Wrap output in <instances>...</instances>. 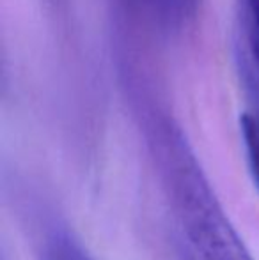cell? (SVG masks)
I'll use <instances>...</instances> for the list:
<instances>
[{
  "instance_id": "8992f818",
  "label": "cell",
  "mask_w": 259,
  "mask_h": 260,
  "mask_svg": "<svg viewBox=\"0 0 259 260\" xmlns=\"http://www.w3.org/2000/svg\"><path fill=\"white\" fill-rule=\"evenodd\" d=\"M183 260H194V258H192V257H188V255H187V257H185Z\"/></svg>"
},
{
  "instance_id": "7a4b0ae2",
  "label": "cell",
  "mask_w": 259,
  "mask_h": 260,
  "mask_svg": "<svg viewBox=\"0 0 259 260\" xmlns=\"http://www.w3.org/2000/svg\"><path fill=\"white\" fill-rule=\"evenodd\" d=\"M119 30L135 39H162L176 34L194 16L197 0H110Z\"/></svg>"
},
{
  "instance_id": "6da1fadb",
  "label": "cell",
  "mask_w": 259,
  "mask_h": 260,
  "mask_svg": "<svg viewBox=\"0 0 259 260\" xmlns=\"http://www.w3.org/2000/svg\"><path fill=\"white\" fill-rule=\"evenodd\" d=\"M144 105V133L174 216L200 260H256L215 195L183 129L158 105Z\"/></svg>"
},
{
  "instance_id": "277c9868",
  "label": "cell",
  "mask_w": 259,
  "mask_h": 260,
  "mask_svg": "<svg viewBox=\"0 0 259 260\" xmlns=\"http://www.w3.org/2000/svg\"><path fill=\"white\" fill-rule=\"evenodd\" d=\"M41 257L43 260H94L82 243L66 229H53L45 237Z\"/></svg>"
},
{
  "instance_id": "3957f363",
  "label": "cell",
  "mask_w": 259,
  "mask_h": 260,
  "mask_svg": "<svg viewBox=\"0 0 259 260\" xmlns=\"http://www.w3.org/2000/svg\"><path fill=\"white\" fill-rule=\"evenodd\" d=\"M240 36L236 50L259 68V0H236Z\"/></svg>"
},
{
  "instance_id": "5b68a950",
  "label": "cell",
  "mask_w": 259,
  "mask_h": 260,
  "mask_svg": "<svg viewBox=\"0 0 259 260\" xmlns=\"http://www.w3.org/2000/svg\"><path fill=\"white\" fill-rule=\"evenodd\" d=\"M240 131H242L247 167H249L254 186L259 191V122L247 112H242V115H240Z\"/></svg>"
}]
</instances>
